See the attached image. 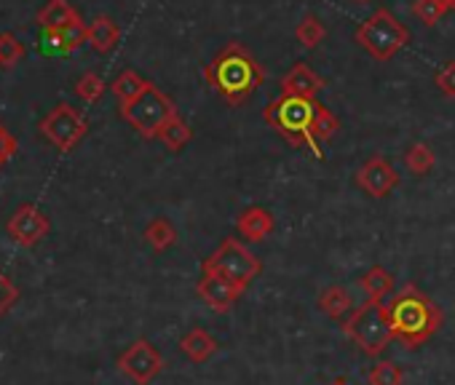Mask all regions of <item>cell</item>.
Wrapping results in <instances>:
<instances>
[{"instance_id":"cell-1","label":"cell","mask_w":455,"mask_h":385,"mask_svg":"<svg viewBox=\"0 0 455 385\" xmlns=\"http://www.w3.org/2000/svg\"><path fill=\"white\" fill-rule=\"evenodd\" d=\"M263 118L279 137H284L295 147L308 150L319 161L324 158L319 145L330 142L340 129L338 115L330 107H324L319 99H308V97L279 94L276 99L268 102Z\"/></svg>"},{"instance_id":"cell-2","label":"cell","mask_w":455,"mask_h":385,"mask_svg":"<svg viewBox=\"0 0 455 385\" xmlns=\"http://www.w3.org/2000/svg\"><path fill=\"white\" fill-rule=\"evenodd\" d=\"M383 316L391 329V337L404 348L415 350L428 337H434L442 329V308L420 292L415 284H404L383 302Z\"/></svg>"},{"instance_id":"cell-3","label":"cell","mask_w":455,"mask_h":385,"mask_svg":"<svg viewBox=\"0 0 455 385\" xmlns=\"http://www.w3.org/2000/svg\"><path fill=\"white\" fill-rule=\"evenodd\" d=\"M204 81L212 91H217L231 107L244 105L266 81L260 62L244 43H228L206 67Z\"/></svg>"},{"instance_id":"cell-4","label":"cell","mask_w":455,"mask_h":385,"mask_svg":"<svg viewBox=\"0 0 455 385\" xmlns=\"http://www.w3.org/2000/svg\"><path fill=\"white\" fill-rule=\"evenodd\" d=\"M354 38L375 62H388L410 43V30L388 9H378L356 28Z\"/></svg>"},{"instance_id":"cell-5","label":"cell","mask_w":455,"mask_h":385,"mask_svg":"<svg viewBox=\"0 0 455 385\" xmlns=\"http://www.w3.org/2000/svg\"><path fill=\"white\" fill-rule=\"evenodd\" d=\"M201 273L222 276L228 281H236L242 287H250L263 273V260L250 247H244L239 239H225L201 263Z\"/></svg>"},{"instance_id":"cell-6","label":"cell","mask_w":455,"mask_h":385,"mask_svg":"<svg viewBox=\"0 0 455 385\" xmlns=\"http://www.w3.org/2000/svg\"><path fill=\"white\" fill-rule=\"evenodd\" d=\"M180 115L174 102L153 83H148V89L129 105H121V118L145 139H158L161 129Z\"/></svg>"},{"instance_id":"cell-7","label":"cell","mask_w":455,"mask_h":385,"mask_svg":"<svg viewBox=\"0 0 455 385\" xmlns=\"http://www.w3.org/2000/svg\"><path fill=\"white\" fill-rule=\"evenodd\" d=\"M343 334L367 356H380L394 340L383 316V305H375L370 300L343 321Z\"/></svg>"},{"instance_id":"cell-8","label":"cell","mask_w":455,"mask_h":385,"mask_svg":"<svg viewBox=\"0 0 455 385\" xmlns=\"http://www.w3.org/2000/svg\"><path fill=\"white\" fill-rule=\"evenodd\" d=\"M41 131H44V137L57 147V150H62V153H68V150H73L84 137H86V131H89V123H86V118L76 110V107H70V105H57L44 121H41Z\"/></svg>"},{"instance_id":"cell-9","label":"cell","mask_w":455,"mask_h":385,"mask_svg":"<svg viewBox=\"0 0 455 385\" xmlns=\"http://www.w3.org/2000/svg\"><path fill=\"white\" fill-rule=\"evenodd\" d=\"M118 369L132 380V382H137V385H148V382H153L161 372H164V356L158 353V348L150 342V340H145V337H140V340H134L121 356H118Z\"/></svg>"},{"instance_id":"cell-10","label":"cell","mask_w":455,"mask_h":385,"mask_svg":"<svg viewBox=\"0 0 455 385\" xmlns=\"http://www.w3.org/2000/svg\"><path fill=\"white\" fill-rule=\"evenodd\" d=\"M354 182L370 199H386L399 185V171L383 155H372L370 161L359 166V171L354 174Z\"/></svg>"},{"instance_id":"cell-11","label":"cell","mask_w":455,"mask_h":385,"mask_svg":"<svg viewBox=\"0 0 455 385\" xmlns=\"http://www.w3.org/2000/svg\"><path fill=\"white\" fill-rule=\"evenodd\" d=\"M6 231H9V236H12L20 247H36L38 241H44V239L49 236L52 223H49V217H46L38 207L22 204V207L14 212V217L9 220Z\"/></svg>"},{"instance_id":"cell-12","label":"cell","mask_w":455,"mask_h":385,"mask_svg":"<svg viewBox=\"0 0 455 385\" xmlns=\"http://www.w3.org/2000/svg\"><path fill=\"white\" fill-rule=\"evenodd\" d=\"M247 287L236 284V281H228L222 276H212V273H201V279L196 281V295L214 310V313H228L231 310Z\"/></svg>"},{"instance_id":"cell-13","label":"cell","mask_w":455,"mask_h":385,"mask_svg":"<svg viewBox=\"0 0 455 385\" xmlns=\"http://www.w3.org/2000/svg\"><path fill=\"white\" fill-rule=\"evenodd\" d=\"M324 78L319 73H314L306 62H298L292 65L284 78H282V94L284 97H308V99H316V94L324 89Z\"/></svg>"},{"instance_id":"cell-14","label":"cell","mask_w":455,"mask_h":385,"mask_svg":"<svg viewBox=\"0 0 455 385\" xmlns=\"http://www.w3.org/2000/svg\"><path fill=\"white\" fill-rule=\"evenodd\" d=\"M236 231H239V236H242L244 241L258 244V241H266V239L276 231V220H274V215H271L268 209H263V207H250V209H244V212L236 217Z\"/></svg>"},{"instance_id":"cell-15","label":"cell","mask_w":455,"mask_h":385,"mask_svg":"<svg viewBox=\"0 0 455 385\" xmlns=\"http://www.w3.org/2000/svg\"><path fill=\"white\" fill-rule=\"evenodd\" d=\"M359 289L364 292V297L375 305H383L391 295H394V273L386 271L383 265H372L362 279H359Z\"/></svg>"},{"instance_id":"cell-16","label":"cell","mask_w":455,"mask_h":385,"mask_svg":"<svg viewBox=\"0 0 455 385\" xmlns=\"http://www.w3.org/2000/svg\"><path fill=\"white\" fill-rule=\"evenodd\" d=\"M180 350L193 364H204V361H209L217 353V340L204 326H193L190 332H185L180 337Z\"/></svg>"},{"instance_id":"cell-17","label":"cell","mask_w":455,"mask_h":385,"mask_svg":"<svg viewBox=\"0 0 455 385\" xmlns=\"http://www.w3.org/2000/svg\"><path fill=\"white\" fill-rule=\"evenodd\" d=\"M78 12L68 4V0H49V4L38 12V22L46 33L62 30L73 22H78Z\"/></svg>"},{"instance_id":"cell-18","label":"cell","mask_w":455,"mask_h":385,"mask_svg":"<svg viewBox=\"0 0 455 385\" xmlns=\"http://www.w3.org/2000/svg\"><path fill=\"white\" fill-rule=\"evenodd\" d=\"M319 308L330 316V318H348L356 308H354V295L351 289L335 284V287H327L322 295H319Z\"/></svg>"},{"instance_id":"cell-19","label":"cell","mask_w":455,"mask_h":385,"mask_svg":"<svg viewBox=\"0 0 455 385\" xmlns=\"http://www.w3.org/2000/svg\"><path fill=\"white\" fill-rule=\"evenodd\" d=\"M121 41V30L110 17H97L89 25V46L100 54H110Z\"/></svg>"},{"instance_id":"cell-20","label":"cell","mask_w":455,"mask_h":385,"mask_svg":"<svg viewBox=\"0 0 455 385\" xmlns=\"http://www.w3.org/2000/svg\"><path fill=\"white\" fill-rule=\"evenodd\" d=\"M46 41L52 43V49H57L60 54H70L76 51L78 46L89 43V28L78 20L62 30H54V33H46Z\"/></svg>"},{"instance_id":"cell-21","label":"cell","mask_w":455,"mask_h":385,"mask_svg":"<svg viewBox=\"0 0 455 385\" xmlns=\"http://www.w3.org/2000/svg\"><path fill=\"white\" fill-rule=\"evenodd\" d=\"M145 241L153 252H166L177 244V228L166 217H156L145 225Z\"/></svg>"},{"instance_id":"cell-22","label":"cell","mask_w":455,"mask_h":385,"mask_svg":"<svg viewBox=\"0 0 455 385\" xmlns=\"http://www.w3.org/2000/svg\"><path fill=\"white\" fill-rule=\"evenodd\" d=\"M402 161H404V166H407L410 174L423 177V174H428V171L434 169L436 155H434L431 145H426V142H412V145L404 150V158H402Z\"/></svg>"},{"instance_id":"cell-23","label":"cell","mask_w":455,"mask_h":385,"mask_svg":"<svg viewBox=\"0 0 455 385\" xmlns=\"http://www.w3.org/2000/svg\"><path fill=\"white\" fill-rule=\"evenodd\" d=\"M190 137H193V129L188 126V121H185L182 115H174V118L161 129V134H158L161 145H164L166 150H172V153H180V150L190 142Z\"/></svg>"},{"instance_id":"cell-24","label":"cell","mask_w":455,"mask_h":385,"mask_svg":"<svg viewBox=\"0 0 455 385\" xmlns=\"http://www.w3.org/2000/svg\"><path fill=\"white\" fill-rule=\"evenodd\" d=\"M148 83H150V81H145L140 73L124 70V73L113 81V94L118 97L121 105H129V102H134V99L148 89Z\"/></svg>"},{"instance_id":"cell-25","label":"cell","mask_w":455,"mask_h":385,"mask_svg":"<svg viewBox=\"0 0 455 385\" xmlns=\"http://www.w3.org/2000/svg\"><path fill=\"white\" fill-rule=\"evenodd\" d=\"M295 38L303 49H316L327 38V28L316 14H306L295 28Z\"/></svg>"},{"instance_id":"cell-26","label":"cell","mask_w":455,"mask_h":385,"mask_svg":"<svg viewBox=\"0 0 455 385\" xmlns=\"http://www.w3.org/2000/svg\"><path fill=\"white\" fill-rule=\"evenodd\" d=\"M367 382L370 385H402L404 382V369L394 361H378L370 372H367Z\"/></svg>"},{"instance_id":"cell-27","label":"cell","mask_w":455,"mask_h":385,"mask_svg":"<svg viewBox=\"0 0 455 385\" xmlns=\"http://www.w3.org/2000/svg\"><path fill=\"white\" fill-rule=\"evenodd\" d=\"M25 57V43L12 35V33H0V67H14Z\"/></svg>"},{"instance_id":"cell-28","label":"cell","mask_w":455,"mask_h":385,"mask_svg":"<svg viewBox=\"0 0 455 385\" xmlns=\"http://www.w3.org/2000/svg\"><path fill=\"white\" fill-rule=\"evenodd\" d=\"M76 94H78L84 102H97V99H102V94H105V81H102V75H97V73H84V75L78 78V83H76Z\"/></svg>"},{"instance_id":"cell-29","label":"cell","mask_w":455,"mask_h":385,"mask_svg":"<svg viewBox=\"0 0 455 385\" xmlns=\"http://www.w3.org/2000/svg\"><path fill=\"white\" fill-rule=\"evenodd\" d=\"M412 14H415L426 28H434V25L447 14V9L442 6V0H415V4H412Z\"/></svg>"},{"instance_id":"cell-30","label":"cell","mask_w":455,"mask_h":385,"mask_svg":"<svg viewBox=\"0 0 455 385\" xmlns=\"http://www.w3.org/2000/svg\"><path fill=\"white\" fill-rule=\"evenodd\" d=\"M434 83H436V89H439L447 99H455V59L444 62V65L436 70Z\"/></svg>"},{"instance_id":"cell-31","label":"cell","mask_w":455,"mask_h":385,"mask_svg":"<svg viewBox=\"0 0 455 385\" xmlns=\"http://www.w3.org/2000/svg\"><path fill=\"white\" fill-rule=\"evenodd\" d=\"M17 300H20V289H17V284L0 271V316H6L14 305H17Z\"/></svg>"},{"instance_id":"cell-32","label":"cell","mask_w":455,"mask_h":385,"mask_svg":"<svg viewBox=\"0 0 455 385\" xmlns=\"http://www.w3.org/2000/svg\"><path fill=\"white\" fill-rule=\"evenodd\" d=\"M17 147H20L17 137H12L9 129H6L4 123H0V169H4V166L17 155Z\"/></svg>"},{"instance_id":"cell-33","label":"cell","mask_w":455,"mask_h":385,"mask_svg":"<svg viewBox=\"0 0 455 385\" xmlns=\"http://www.w3.org/2000/svg\"><path fill=\"white\" fill-rule=\"evenodd\" d=\"M442 6H444L447 14H450V12H455V0H442Z\"/></svg>"},{"instance_id":"cell-34","label":"cell","mask_w":455,"mask_h":385,"mask_svg":"<svg viewBox=\"0 0 455 385\" xmlns=\"http://www.w3.org/2000/svg\"><path fill=\"white\" fill-rule=\"evenodd\" d=\"M330 385H348L346 380H335V382H330Z\"/></svg>"},{"instance_id":"cell-35","label":"cell","mask_w":455,"mask_h":385,"mask_svg":"<svg viewBox=\"0 0 455 385\" xmlns=\"http://www.w3.org/2000/svg\"><path fill=\"white\" fill-rule=\"evenodd\" d=\"M354 4H370V0H354Z\"/></svg>"}]
</instances>
